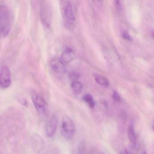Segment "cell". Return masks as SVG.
<instances>
[{"label": "cell", "mask_w": 154, "mask_h": 154, "mask_svg": "<svg viewBox=\"0 0 154 154\" xmlns=\"http://www.w3.org/2000/svg\"><path fill=\"white\" fill-rule=\"evenodd\" d=\"M130 154H146L144 147L139 146L136 144L135 146L131 145L130 150H128Z\"/></svg>", "instance_id": "obj_14"}, {"label": "cell", "mask_w": 154, "mask_h": 154, "mask_svg": "<svg viewBox=\"0 0 154 154\" xmlns=\"http://www.w3.org/2000/svg\"><path fill=\"white\" fill-rule=\"evenodd\" d=\"M89 154H104L100 150H98V149H93L90 151Z\"/></svg>", "instance_id": "obj_17"}, {"label": "cell", "mask_w": 154, "mask_h": 154, "mask_svg": "<svg viewBox=\"0 0 154 154\" xmlns=\"http://www.w3.org/2000/svg\"><path fill=\"white\" fill-rule=\"evenodd\" d=\"M94 79H95L96 82L99 84L100 85L102 86L107 87L109 85V80L103 75L98 74H94Z\"/></svg>", "instance_id": "obj_11"}, {"label": "cell", "mask_w": 154, "mask_h": 154, "mask_svg": "<svg viewBox=\"0 0 154 154\" xmlns=\"http://www.w3.org/2000/svg\"><path fill=\"white\" fill-rule=\"evenodd\" d=\"M152 36H153V38H154V31H153V32H152Z\"/></svg>", "instance_id": "obj_21"}, {"label": "cell", "mask_w": 154, "mask_h": 154, "mask_svg": "<svg viewBox=\"0 0 154 154\" xmlns=\"http://www.w3.org/2000/svg\"><path fill=\"white\" fill-rule=\"evenodd\" d=\"M128 137L131 145L135 146L137 144V135L135 131V128L132 123L129 124L127 129Z\"/></svg>", "instance_id": "obj_10"}, {"label": "cell", "mask_w": 154, "mask_h": 154, "mask_svg": "<svg viewBox=\"0 0 154 154\" xmlns=\"http://www.w3.org/2000/svg\"><path fill=\"white\" fill-rule=\"evenodd\" d=\"M60 11L64 25L67 29L72 30L75 26V17L72 2L69 1H60Z\"/></svg>", "instance_id": "obj_1"}, {"label": "cell", "mask_w": 154, "mask_h": 154, "mask_svg": "<svg viewBox=\"0 0 154 154\" xmlns=\"http://www.w3.org/2000/svg\"><path fill=\"white\" fill-rule=\"evenodd\" d=\"M71 86L72 91L75 94H80L82 91V85L78 81L76 80L73 81L71 83Z\"/></svg>", "instance_id": "obj_12"}, {"label": "cell", "mask_w": 154, "mask_h": 154, "mask_svg": "<svg viewBox=\"0 0 154 154\" xmlns=\"http://www.w3.org/2000/svg\"><path fill=\"white\" fill-rule=\"evenodd\" d=\"M61 133L63 137L67 140L71 139L75 134V128L74 123L71 118L67 116L62 119Z\"/></svg>", "instance_id": "obj_4"}, {"label": "cell", "mask_w": 154, "mask_h": 154, "mask_svg": "<svg viewBox=\"0 0 154 154\" xmlns=\"http://www.w3.org/2000/svg\"><path fill=\"white\" fill-rule=\"evenodd\" d=\"M11 27V14L8 6H0V33L2 38H5L9 34Z\"/></svg>", "instance_id": "obj_2"}, {"label": "cell", "mask_w": 154, "mask_h": 154, "mask_svg": "<svg viewBox=\"0 0 154 154\" xmlns=\"http://www.w3.org/2000/svg\"><path fill=\"white\" fill-rule=\"evenodd\" d=\"M112 98L116 101L120 102L121 101V98L117 92H113V94H112Z\"/></svg>", "instance_id": "obj_15"}, {"label": "cell", "mask_w": 154, "mask_h": 154, "mask_svg": "<svg viewBox=\"0 0 154 154\" xmlns=\"http://www.w3.org/2000/svg\"><path fill=\"white\" fill-rule=\"evenodd\" d=\"M50 65L52 70L57 73L63 74L66 72L65 64L61 58L57 57H54L51 58Z\"/></svg>", "instance_id": "obj_8"}, {"label": "cell", "mask_w": 154, "mask_h": 154, "mask_svg": "<svg viewBox=\"0 0 154 154\" xmlns=\"http://www.w3.org/2000/svg\"><path fill=\"white\" fill-rule=\"evenodd\" d=\"M152 129H153V131H154V120L153 121V123H152Z\"/></svg>", "instance_id": "obj_20"}, {"label": "cell", "mask_w": 154, "mask_h": 154, "mask_svg": "<svg viewBox=\"0 0 154 154\" xmlns=\"http://www.w3.org/2000/svg\"><path fill=\"white\" fill-rule=\"evenodd\" d=\"M32 100L34 107L38 114L45 116L48 112V105L44 98L38 94L33 93Z\"/></svg>", "instance_id": "obj_5"}, {"label": "cell", "mask_w": 154, "mask_h": 154, "mask_svg": "<svg viewBox=\"0 0 154 154\" xmlns=\"http://www.w3.org/2000/svg\"><path fill=\"white\" fill-rule=\"evenodd\" d=\"M21 103L23 105H25V106H26V105L27 104V102L25 100H21Z\"/></svg>", "instance_id": "obj_19"}, {"label": "cell", "mask_w": 154, "mask_h": 154, "mask_svg": "<svg viewBox=\"0 0 154 154\" xmlns=\"http://www.w3.org/2000/svg\"><path fill=\"white\" fill-rule=\"evenodd\" d=\"M11 84V74L9 68L7 66H3L0 71V84L1 88L5 89L8 88Z\"/></svg>", "instance_id": "obj_7"}, {"label": "cell", "mask_w": 154, "mask_h": 154, "mask_svg": "<svg viewBox=\"0 0 154 154\" xmlns=\"http://www.w3.org/2000/svg\"><path fill=\"white\" fill-rule=\"evenodd\" d=\"M121 154H130V153L128 149H125L123 151H122Z\"/></svg>", "instance_id": "obj_18"}, {"label": "cell", "mask_w": 154, "mask_h": 154, "mask_svg": "<svg viewBox=\"0 0 154 154\" xmlns=\"http://www.w3.org/2000/svg\"><path fill=\"white\" fill-rule=\"evenodd\" d=\"M58 126V119L56 115H52L48 120L45 125L46 135L49 137H54L56 132Z\"/></svg>", "instance_id": "obj_6"}, {"label": "cell", "mask_w": 154, "mask_h": 154, "mask_svg": "<svg viewBox=\"0 0 154 154\" xmlns=\"http://www.w3.org/2000/svg\"><path fill=\"white\" fill-rule=\"evenodd\" d=\"M39 15L41 22L43 25L46 27H50L52 24L53 17V9L50 1H41L39 8Z\"/></svg>", "instance_id": "obj_3"}, {"label": "cell", "mask_w": 154, "mask_h": 154, "mask_svg": "<svg viewBox=\"0 0 154 154\" xmlns=\"http://www.w3.org/2000/svg\"><path fill=\"white\" fill-rule=\"evenodd\" d=\"M122 37H123V38H125V39H127L128 40H131V37L130 36V35L128 34L127 32H124L122 33Z\"/></svg>", "instance_id": "obj_16"}, {"label": "cell", "mask_w": 154, "mask_h": 154, "mask_svg": "<svg viewBox=\"0 0 154 154\" xmlns=\"http://www.w3.org/2000/svg\"><path fill=\"white\" fill-rule=\"evenodd\" d=\"M82 100L91 109L94 108L95 106V102L93 97L90 94H85L83 96Z\"/></svg>", "instance_id": "obj_13"}, {"label": "cell", "mask_w": 154, "mask_h": 154, "mask_svg": "<svg viewBox=\"0 0 154 154\" xmlns=\"http://www.w3.org/2000/svg\"><path fill=\"white\" fill-rule=\"evenodd\" d=\"M75 58V53L72 48L65 47L61 54V59L65 64L69 63Z\"/></svg>", "instance_id": "obj_9"}]
</instances>
